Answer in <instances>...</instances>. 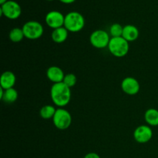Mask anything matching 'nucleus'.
Masks as SVG:
<instances>
[{"label": "nucleus", "instance_id": "f03ea898", "mask_svg": "<svg viewBox=\"0 0 158 158\" xmlns=\"http://www.w3.org/2000/svg\"><path fill=\"white\" fill-rule=\"evenodd\" d=\"M85 26V19L80 12H69L65 15L64 27L70 32H78Z\"/></svg>", "mask_w": 158, "mask_h": 158}, {"label": "nucleus", "instance_id": "ddd939ff", "mask_svg": "<svg viewBox=\"0 0 158 158\" xmlns=\"http://www.w3.org/2000/svg\"><path fill=\"white\" fill-rule=\"evenodd\" d=\"M140 35V32L137 27L134 25L128 24L123 26V31L122 37L127 40V42H134L138 39Z\"/></svg>", "mask_w": 158, "mask_h": 158}, {"label": "nucleus", "instance_id": "5701e85b", "mask_svg": "<svg viewBox=\"0 0 158 158\" xmlns=\"http://www.w3.org/2000/svg\"><path fill=\"white\" fill-rule=\"evenodd\" d=\"M7 1H8V0H0V4L2 5L3 3L6 2H7Z\"/></svg>", "mask_w": 158, "mask_h": 158}, {"label": "nucleus", "instance_id": "a211bd4d", "mask_svg": "<svg viewBox=\"0 0 158 158\" xmlns=\"http://www.w3.org/2000/svg\"><path fill=\"white\" fill-rule=\"evenodd\" d=\"M9 40L12 43H20L24 39L25 35L22 28H13L9 34Z\"/></svg>", "mask_w": 158, "mask_h": 158}, {"label": "nucleus", "instance_id": "1a4fd4ad", "mask_svg": "<svg viewBox=\"0 0 158 158\" xmlns=\"http://www.w3.org/2000/svg\"><path fill=\"white\" fill-rule=\"evenodd\" d=\"M153 137V131L149 125H140L134 132V138L137 143H146Z\"/></svg>", "mask_w": 158, "mask_h": 158}, {"label": "nucleus", "instance_id": "4be33fe9", "mask_svg": "<svg viewBox=\"0 0 158 158\" xmlns=\"http://www.w3.org/2000/svg\"><path fill=\"white\" fill-rule=\"evenodd\" d=\"M60 2H61L63 4H72L74 2H76V0H59Z\"/></svg>", "mask_w": 158, "mask_h": 158}, {"label": "nucleus", "instance_id": "6ab92c4d", "mask_svg": "<svg viewBox=\"0 0 158 158\" xmlns=\"http://www.w3.org/2000/svg\"><path fill=\"white\" fill-rule=\"evenodd\" d=\"M123 26H122L120 23H114L110 27L109 34L111 38H113V37H121L123 35Z\"/></svg>", "mask_w": 158, "mask_h": 158}, {"label": "nucleus", "instance_id": "b1692460", "mask_svg": "<svg viewBox=\"0 0 158 158\" xmlns=\"http://www.w3.org/2000/svg\"><path fill=\"white\" fill-rule=\"evenodd\" d=\"M46 1H53V0H46Z\"/></svg>", "mask_w": 158, "mask_h": 158}, {"label": "nucleus", "instance_id": "aec40b11", "mask_svg": "<svg viewBox=\"0 0 158 158\" xmlns=\"http://www.w3.org/2000/svg\"><path fill=\"white\" fill-rule=\"evenodd\" d=\"M77 77L73 73H68L66 75H65L63 83H64L69 88H72L75 86L76 83H77Z\"/></svg>", "mask_w": 158, "mask_h": 158}, {"label": "nucleus", "instance_id": "f257e3e1", "mask_svg": "<svg viewBox=\"0 0 158 158\" xmlns=\"http://www.w3.org/2000/svg\"><path fill=\"white\" fill-rule=\"evenodd\" d=\"M50 97L56 106H59V108H63L70 102L71 88L63 82L53 83L50 89Z\"/></svg>", "mask_w": 158, "mask_h": 158}, {"label": "nucleus", "instance_id": "9d476101", "mask_svg": "<svg viewBox=\"0 0 158 158\" xmlns=\"http://www.w3.org/2000/svg\"><path fill=\"white\" fill-rule=\"evenodd\" d=\"M120 86L123 93L130 96L136 95L140 89V83L138 80L132 77H128L123 79Z\"/></svg>", "mask_w": 158, "mask_h": 158}, {"label": "nucleus", "instance_id": "4468645a", "mask_svg": "<svg viewBox=\"0 0 158 158\" xmlns=\"http://www.w3.org/2000/svg\"><path fill=\"white\" fill-rule=\"evenodd\" d=\"M68 35H69V31L64 26H63V27L53 29L51 34V37L54 43L60 44V43H64L67 40Z\"/></svg>", "mask_w": 158, "mask_h": 158}, {"label": "nucleus", "instance_id": "7ed1b4c3", "mask_svg": "<svg viewBox=\"0 0 158 158\" xmlns=\"http://www.w3.org/2000/svg\"><path fill=\"white\" fill-rule=\"evenodd\" d=\"M108 49L114 56L122 58L127 55L130 50V43L123 37H113L110 39Z\"/></svg>", "mask_w": 158, "mask_h": 158}, {"label": "nucleus", "instance_id": "9b49d317", "mask_svg": "<svg viewBox=\"0 0 158 158\" xmlns=\"http://www.w3.org/2000/svg\"><path fill=\"white\" fill-rule=\"evenodd\" d=\"M46 77L53 83H62L65 77L64 72L60 67L56 66H52L48 68L46 71Z\"/></svg>", "mask_w": 158, "mask_h": 158}, {"label": "nucleus", "instance_id": "2eb2a0df", "mask_svg": "<svg viewBox=\"0 0 158 158\" xmlns=\"http://www.w3.org/2000/svg\"><path fill=\"white\" fill-rule=\"evenodd\" d=\"M144 120L150 127L158 126V110L150 108L144 114Z\"/></svg>", "mask_w": 158, "mask_h": 158}, {"label": "nucleus", "instance_id": "0eeeda50", "mask_svg": "<svg viewBox=\"0 0 158 158\" xmlns=\"http://www.w3.org/2000/svg\"><path fill=\"white\" fill-rule=\"evenodd\" d=\"M1 15H4L9 19H17L22 14L20 5L13 0H8L6 2L1 5L0 8Z\"/></svg>", "mask_w": 158, "mask_h": 158}, {"label": "nucleus", "instance_id": "20e7f679", "mask_svg": "<svg viewBox=\"0 0 158 158\" xmlns=\"http://www.w3.org/2000/svg\"><path fill=\"white\" fill-rule=\"evenodd\" d=\"M23 30L24 32L25 38L30 40H35L42 37L44 32L43 26L40 22L31 20L28 21L23 25Z\"/></svg>", "mask_w": 158, "mask_h": 158}, {"label": "nucleus", "instance_id": "f3484780", "mask_svg": "<svg viewBox=\"0 0 158 158\" xmlns=\"http://www.w3.org/2000/svg\"><path fill=\"white\" fill-rule=\"evenodd\" d=\"M56 109L52 105H45L40 109V115L44 120H49L53 118Z\"/></svg>", "mask_w": 158, "mask_h": 158}, {"label": "nucleus", "instance_id": "f8f14e48", "mask_svg": "<svg viewBox=\"0 0 158 158\" xmlns=\"http://www.w3.org/2000/svg\"><path fill=\"white\" fill-rule=\"evenodd\" d=\"M16 82V77L12 71H5L0 77V87L4 89L14 88Z\"/></svg>", "mask_w": 158, "mask_h": 158}, {"label": "nucleus", "instance_id": "39448f33", "mask_svg": "<svg viewBox=\"0 0 158 158\" xmlns=\"http://www.w3.org/2000/svg\"><path fill=\"white\" fill-rule=\"evenodd\" d=\"M52 123L57 129L64 131L70 127L72 123V116L67 110L58 108L52 118Z\"/></svg>", "mask_w": 158, "mask_h": 158}, {"label": "nucleus", "instance_id": "412c9836", "mask_svg": "<svg viewBox=\"0 0 158 158\" xmlns=\"http://www.w3.org/2000/svg\"><path fill=\"white\" fill-rule=\"evenodd\" d=\"M83 158H100V157L98 154H97V153L90 152L86 154Z\"/></svg>", "mask_w": 158, "mask_h": 158}, {"label": "nucleus", "instance_id": "6e6552de", "mask_svg": "<svg viewBox=\"0 0 158 158\" xmlns=\"http://www.w3.org/2000/svg\"><path fill=\"white\" fill-rule=\"evenodd\" d=\"M64 21L65 15L60 11H50L46 14L45 17V22L46 25L52 29L64 26Z\"/></svg>", "mask_w": 158, "mask_h": 158}, {"label": "nucleus", "instance_id": "dca6fc26", "mask_svg": "<svg viewBox=\"0 0 158 158\" xmlns=\"http://www.w3.org/2000/svg\"><path fill=\"white\" fill-rule=\"evenodd\" d=\"M19 94L15 88H10L8 89H4V94L1 99L3 102L6 103H13L17 100Z\"/></svg>", "mask_w": 158, "mask_h": 158}, {"label": "nucleus", "instance_id": "423d86ee", "mask_svg": "<svg viewBox=\"0 0 158 158\" xmlns=\"http://www.w3.org/2000/svg\"><path fill=\"white\" fill-rule=\"evenodd\" d=\"M111 36L106 31L97 29L89 35V43L97 49H104L108 47Z\"/></svg>", "mask_w": 158, "mask_h": 158}]
</instances>
